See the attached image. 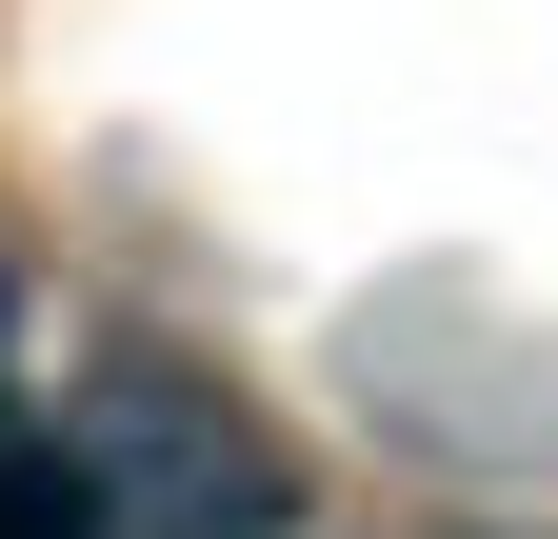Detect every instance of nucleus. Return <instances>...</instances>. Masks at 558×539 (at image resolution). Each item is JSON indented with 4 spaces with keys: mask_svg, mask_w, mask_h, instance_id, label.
<instances>
[{
    "mask_svg": "<svg viewBox=\"0 0 558 539\" xmlns=\"http://www.w3.org/2000/svg\"><path fill=\"white\" fill-rule=\"evenodd\" d=\"M60 459H81L100 539H240V519H259V459H220V440H199V399H140V380H120Z\"/></svg>",
    "mask_w": 558,
    "mask_h": 539,
    "instance_id": "f257e3e1",
    "label": "nucleus"
},
{
    "mask_svg": "<svg viewBox=\"0 0 558 539\" xmlns=\"http://www.w3.org/2000/svg\"><path fill=\"white\" fill-rule=\"evenodd\" d=\"M0 539H100L81 459H60V440H21V420H0Z\"/></svg>",
    "mask_w": 558,
    "mask_h": 539,
    "instance_id": "f03ea898",
    "label": "nucleus"
},
{
    "mask_svg": "<svg viewBox=\"0 0 558 539\" xmlns=\"http://www.w3.org/2000/svg\"><path fill=\"white\" fill-rule=\"evenodd\" d=\"M0 340H21V300H0Z\"/></svg>",
    "mask_w": 558,
    "mask_h": 539,
    "instance_id": "7ed1b4c3",
    "label": "nucleus"
}]
</instances>
